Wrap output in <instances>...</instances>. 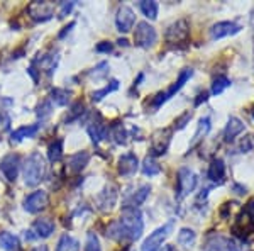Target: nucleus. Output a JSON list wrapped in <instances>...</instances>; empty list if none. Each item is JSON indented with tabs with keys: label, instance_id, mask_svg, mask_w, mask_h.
Here are the masks:
<instances>
[{
	"label": "nucleus",
	"instance_id": "obj_19",
	"mask_svg": "<svg viewBox=\"0 0 254 251\" xmlns=\"http://www.w3.org/2000/svg\"><path fill=\"white\" fill-rule=\"evenodd\" d=\"M88 134L92 138V141L98 145L100 141H104L105 138L109 136V126L102 121V117L98 116V121H93L92 124L88 126Z\"/></svg>",
	"mask_w": 254,
	"mask_h": 251
},
{
	"label": "nucleus",
	"instance_id": "obj_29",
	"mask_svg": "<svg viewBox=\"0 0 254 251\" xmlns=\"http://www.w3.org/2000/svg\"><path fill=\"white\" fill-rule=\"evenodd\" d=\"M139 9H141V12L147 19L154 20L158 17L159 7H158V2H154V0H142V2L139 3Z\"/></svg>",
	"mask_w": 254,
	"mask_h": 251
},
{
	"label": "nucleus",
	"instance_id": "obj_40",
	"mask_svg": "<svg viewBox=\"0 0 254 251\" xmlns=\"http://www.w3.org/2000/svg\"><path fill=\"white\" fill-rule=\"evenodd\" d=\"M73 7H75V2H61V10H60V15H58V17H60V19L66 17L69 12H71Z\"/></svg>",
	"mask_w": 254,
	"mask_h": 251
},
{
	"label": "nucleus",
	"instance_id": "obj_3",
	"mask_svg": "<svg viewBox=\"0 0 254 251\" xmlns=\"http://www.w3.org/2000/svg\"><path fill=\"white\" fill-rule=\"evenodd\" d=\"M171 138H173V129L171 127H161V129L154 131L151 136V155L161 156L165 155L170 148Z\"/></svg>",
	"mask_w": 254,
	"mask_h": 251
},
{
	"label": "nucleus",
	"instance_id": "obj_10",
	"mask_svg": "<svg viewBox=\"0 0 254 251\" xmlns=\"http://www.w3.org/2000/svg\"><path fill=\"white\" fill-rule=\"evenodd\" d=\"M48 205H49V195L44 190H36L24 199V211H27L29 214H38L41 211H44Z\"/></svg>",
	"mask_w": 254,
	"mask_h": 251
},
{
	"label": "nucleus",
	"instance_id": "obj_20",
	"mask_svg": "<svg viewBox=\"0 0 254 251\" xmlns=\"http://www.w3.org/2000/svg\"><path fill=\"white\" fill-rule=\"evenodd\" d=\"M88 160H90V155L87 151H78V153L71 155L68 158V170L71 171V173H80L88 165Z\"/></svg>",
	"mask_w": 254,
	"mask_h": 251
},
{
	"label": "nucleus",
	"instance_id": "obj_5",
	"mask_svg": "<svg viewBox=\"0 0 254 251\" xmlns=\"http://www.w3.org/2000/svg\"><path fill=\"white\" fill-rule=\"evenodd\" d=\"M158 41L156 29L149 22H137L136 31H134V43L139 48H151Z\"/></svg>",
	"mask_w": 254,
	"mask_h": 251
},
{
	"label": "nucleus",
	"instance_id": "obj_43",
	"mask_svg": "<svg viewBox=\"0 0 254 251\" xmlns=\"http://www.w3.org/2000/svg\"><path fill=\"white\" fill-rule=\"evenodd\" d=\"M71 27H75V22H69V24H68V26H66V27H64V29H63V31H61V32H60V38H64V36H66V34H68V32H69V31H71Z\"/></svg>",
	"mask_w": 254,
	"mask_h": 251
},
{
	"label": "nucleus",
	"instance_id": "obj_44",
	"mask_svg": "<svg viewBox=\"0 0 254 251\" xmlns=\"http://www.w3.org/2000/svg\"><path fill=\"white\" fill-rule=\"evenodd\" d=\"M207 98H208V93H207V92L200 93V95H198V98H196V100H195V105H200V104H202V102H205Z\"/></svg>",
	"mask_w": 254,
	"mask_h": 251
},
{
	"label": "nucleus",
	"instance_id": "obj_37",
	"mask_svg": "<svg viewBox=\"0 0 254 251\" xmlns=\"http://www.w3.org/2000/svg\"><path fill=\"white\" fill-rule=\"evenodd\" d=\"M51 98H53V102L55 104H58V105H66L68 104V100H69V92L68 90H64V88H55L51 92Z\"/></svg>",
	"mask_w": 254,
	"mask_h": 251
},
{
	"label": "nucleus",
	"instance_id": "obj_22",
	"mask_svg": "<svg viewBox=\"0 0 254 251\" xmlns=\"http://www.w3.org/2000/svg\"><path fill=\"white\" fill-rule=\"evenodd\" d=\"M207 175H208V178H210L212 182H215L219 185L224 183V178H225V163H224V160H220V158L212 160Z\"/></svg>",
	"mask_w": 254,
	"mask_h": 251
},
{
	"label": "nucleus",
	"instance_id": "obj_21",
	"mask_svg": "<svg viewBox=\"0 0 254 251\" xmlns=\"http://www.w3.org/2000/svg\"><path fill=\"white\" fill-rule=\"evenodd\" d=\"M39 124H29V126H20L15 131H12L10 134V141L12 143H20L27 138H34L39 131Z\"/></svg>",
	"mask_w": 254,
	"mask_h": 251
},
{
	"label": "nucleus",
	"instance_id": "obj_18",
	"mask_svg": "<svg viewBox=\"0 0 254 251\" xmlns=\"http://www.w3.org/2000/svg\"><path fill=\"white\" fill-rule=\"evenodd\" d=\"M149 192H151L149 185H141V187L137 188V192H134L132 195H129L124 200V209H137L139 205L147 199Z\"/></svg>",
	"mask_w": 254,
	"mask_h": 251
},
{
	"label": "nucleus",
	"instance_id": "obj_42",
	"mask_svg": "<svg viewBox=\"0 0 254 251\" xmlns=\"http://www.w3.org/2000/svg\"><path fill=\"white\" fill-rule=\"evenodd\" d=\"M38 109H39V112H38L39 116H49V112H51V104H49V100H44Z\"/></svg>",
	"mask_w": 254,
	"mask_h": 251
},
{
	"label": "nucleus",
	"instance_id": "obj_24",
	"mask_svg": "<svg viewBox=\"0 0 254 251\" xmlns=\"http://www.w3.org/2000/svg\"><path fill=\"white\" fill-rule=\"evenodd\" d=\"M244 131V122L239 117H231L224 129V138L225 141H232L236 136H239Z\"/></svg>",
	"mask_w": 254,
	"mask_h": 251
},
{
	"label": "nucleus",
	"instance_id": "obj_33",
	"mask_svg": "<svg viewBox=\"0 0 254 251\" xmlns=\"http://www.w3.org/2000/svg\"><path fill=\"white\" fill-rule=\"evenodd\" d=\"M141 170H142V173H144L146 176H154V175H158L159 171H161V167L158 165V162H154L153 156H147L144 162H142Z\"/></svg>",
	"mask_w": 254,
	"mask_h": 251
},
{
	"label": "nucleus",
	"instance_id": "obj_13",
	"mask_svg": "<svg viewBox=\"0 0 254 251\" xmlns=\"http://www.w3.org/2000/svg\"><path fill=\"white\" fill-rule=\"evenodd\" d=\"M241 31V26L236 22H231V20H222V22H217L212 26L210 29V38L217 41L222 38H229V36H234Z\"/></svg>",
	"mask_w": 254,
	"mask_h": 251
},
{
	"label": "nucleus",
	"instance_id": "obj_15",
	"mask_svg": "<svg viewBox=\"0 0 254 251\" xmlns=\"http://www.w3.org/2000/svg\"><path fill=\"white\" fill-rule=\"evenodd\" d=\"M139 168V160L134 153H126L119 158L117 170L122 176H132Z\"/></svg>",
	"mask_w": 254,
	"mask_h": 251
},
{
	"label": "nucleus",
	"instance_id": "obj_8",
	"mask_svg": "<svg viewBox=\"0 0 254 251\" xmlns=\"http://www.w3.org/2000/svg\"><path fill=\"white\" fill-rule=\"evenodd\" d=\"M188 36H190V24H188L185 19H180V20H175L173 24L168 26L165 38H166L168 43L178 44V43L187 41Z\"/></svg>",
	"mask_w": 254,
	"mask_h": 251
},
{
	"label": "nucleus",
	"instance_id": "obj_46",
	"mask_svg": "<svg viewBox=\"0 0 254 251\" xmlns=\"http://www.w3.org/2000/svg\"><path fill=\"white\" fill-rule=\"evenodd\" d=\"M163 251H176L175 246H171V245H166L165 248H163Z\"/></svg>",
	"mask_w": 254,
	"mask_h": 251
},
{
	"label": "nucleus",
	"instance_id": "obj_30",
	"mask_svg": "<svg viewBox=\"0 0 254 251\" xmlns=\"http://www.w3.org/2000/svg\"><path fill=\"white\" fill-rule=\"evenodd\" d=\"M196 240V234L193 229H188V228H182L178 233V245L183 246V248H190L191 245Z\"/></svg>",
	"mask_w": 254,
	"mask_h": 251
},
{
	"label": "nucleus",
	"instance_id": "obj_27",
	"mask_svg": "<svg viewBox=\"0 0 254 251\" xmlns=\"http://www.w3.org/2000/svg\"><path fill=\"white\" fill-rule=\"evenodd\" d=\"M80 250V243L71 238L69 234H63L58 240L56 245V251H78Z\"/></svg>",
	"mask_w": 254,
	"mask_h": 251
},
{
	"label": "nucleus",
	"instance_id": "obj_25",
	"mask_svg": "<svg viewBox=\"0 0 254 251\" xmlns=\"http://www.w3.org/2000/svg\"><path fill=\"white\" fill-rule=\"evenodd\" d=\"M191 75H193V70H191V68H185V70H182V73H180L178 80H176L175 84L171 85V87L168 88L166 92H165V97H166V100H168V98H171V97H173L175 93L178 92V90H182V87H183V85L187 84L188 80H190V78H191Z\"/></svg>",
	"mask_w": 254,
	"mask_h": 251
},
{
	"label": "nucleus",
	"instance_id": "obj_41",
	"mask_svg": "<svg viewBox=\"0 0 254 251\" xmlns=\"http://www.w3.org/2000/svg\"><path fill=\"white\" fill-rule=\"evenodd\" d=\"M97 51L98 53H112V49H114V44L112 43H109V41H102V43H98L97 44Z\"/></svg>",
	"mask_w": 254,
	"mask_h": 251
},
{
	"label": "nucleus",
	"instance_id": "obj_34",
	"mask_svg": "<svg viewBox=\"0 0 254 251\" xmlns=\"http://www.w3.org/2000/svg\"><path fill=\"white\" fill-rule=\"evenodd\" d=\"M208 131H210V119H208V117L200 119L198 127H196V133L193 134V141H191V146H195L196 143H198L200 139L203 138V136H207Z\"/></svg>",
	"mask_w": 254,
	"mask_h": 251
},
{
	"label": "nucleus",
	"instance_id": "obj_14",
	"mask_svg": "<svg viewBox=\"0 0 254 251\" xmlns=\"http://www.w3.org/2000/svg\"><path fill=\"white\" fill-rule=\"evenodd\" d=\"M117 202V188L114 185H107L97 197V204H98V209L104 212L107 211H112L114 205Z\"/></svg>",
	"mask_w": 254,
	"mask_h": 251
},
{
	"label": "nucleus",
	"instance_id": "obj_26",
	"mask_svg": "<svg viewBox=\"0 0 254 251\" xmlns=\"http://www.w3.org/2000/svg\"><path fill=\"white\" fill-rule=\"evenodd\" d=\"M19 238L12 233H2L0 234V248L5 251H19Z\"/></svg>",
	"mask_w": 254,
	"mask_h": 251
},
{
	"label": "nucleus",
	"instance_id": "obj_35",
	"mask_svg": "<svg viewBox=\"0 0 254 251\" xmlns=\"http://www.w3.org/2000/svg\"><path fill=\"white\" fill-rule=\"evenodd\" d=\"M229 87H231V80L225 75H219L214 80V84H212V95H220Z\"/></svg>",
	"mask_w": 254,
	"mask_h": 251
},
{
	"label": "nucleus",
	"instance_id": "obj_31",
	"mask_svg": "<svg viewBox=\"0 0 254 251\" xmlns=\"http://www.w3.org/2000/svg\"><path fill=\"white\" fill-rule=\"evenodd\" d=\"M117 88H119V80H110V82H109V85H105L104 88L95 90V92L92 93V100H93V102H100L102 98L107 97L109 93L116 92Z\"/></svg>",
	"mask_w": 254,
	"mask_h": 251
},
{
	"label": "nucleus",
	"instance_id": "obj_47",
	"mask_svg": "<svg viewBox=\"0 0 254 251\" xmlns=\"http://www.w3.org/2000/svg\"><path fill=\"white\" fill-rule=\"evenodd\" d=\"M119 44H121V46H127V41L126 39H119Z\"/></svg>",
	"mask_w": 254,
	"mask_h": 251
},
{
	"label": "nucleus",
	"instance_id": "obj_32",
	"mask_svg": "<svg viewBox=\"0 0 254 251\" xmlns=\"http://www.w3.org/2000/svg\"><path fill=\"white\" fill-rule=\"evenodd\" d=\"M110 134H112L114 141L117 145H126L127 143V131L124 124H121V122H116V124L110 126Z\"/></svg>",
	"mask_w": 254,
	"mask_h": 251
},
{
	"label": "nucleus",
	"instance_id": "obj_38",
	"mask_svg": "<svg viewBox=\"0 0 254 251\" xmlns=\"http://www.w3.org/2000/svg\"><path fill=\"white\" fill-rule=\"evenodd\" d=\"M85 251H102L100 250V243H98V238L93 233L88 234L87 245H85Z\"/></svg>",
	"mask_w": 254,
	"mask_h": 251
},
{
	"label": "nucleus",
	"instance_id": "obj_36",
	"mask_svg": "<svg viewBox=\"0 0 254 251\" xmlns=\"http://www.w3.org/2000/svg\"><path fill=\"white\" fill-rule=\"evenodd\" d=\"M83 110H85V104H83V102H75V104L71 105V109H69L68 116L64 117V122H66V124H69V122L76 121L78 117H81Z\"/></svg>",
	"mask_w": 254,
	"mask_h": 251
},
{
	"label": "nucleus",
	"instance_id": "obj_28",
	"mask_svg": "<svg viewBox=\"0 0 254 251\" xmlns=\"http://www.w3.org/2000/svg\"><path fill=\"white\" fill-rule=\"evenodd\" d=\"M63 139H55L51 145L48 146V158L51 163H58L63 158Z\"/></svg>",
	"mask_w": 254,
	"mask_h": 251
},
{
	"label": "nucleus",
	"instance_id": "obj_4",
	"mask_svg": "<svg viewBox=\"0 0 254 251\" xmlns=\"http://www.w3.org/2000/svg\"><path fill=\"white\" fill-rule=\"evenodd\" d=\"M171 229H173V221L166 222L165 226H161V228H158L156 231H153L146 238V241L142 243L141 251H159L165 240L170 236Z\"/></svg>",
	"mask_w": 254,
	"mask_h": 251
},
{
	"label": "nucleus",
	"instance_id": "obj_12",
	"mask_svg": "<svg viewBox=\"0 0 254 251\" xmlns=\"http://www.w3.org/2000/svg\"><path fill=\"white\" fill-rule=\"evenodd\" d=\"M134 24H136V14H134V10L127 5H122L121 9L117 10V15H116L117 29L121 32H129L134 27Z\"/></svg>",
	"mask_w": 254,
	"mask_h": 251
},
{
	"label": "nucleus",
	"instance_id": "obj_1",
	"mask_svg": "<svg viewBox=\"0 0 254 251\" xmlns=\"http://www.w3.org/2000/svg\"><path fill=\"white\" fill-rule=\"evenodd\" d=\"M144 222L137 209H124L121 219L114 221L107 229V236L116 241H136L141 238Z\"/></svg>",
	"mask_w": 254,
	"mask_h": 251
},
{
	"label": "nucleus",
	"instance_id": "obj_2",
	"mask_svg": "<svg viewBox=\"0 0 254 251\" xmlns=\"http://www.w3.org/2000/svg\"><path fill=\"white\" fill-rule=\"evenodd\" d=\"M24 182L27 187H36L44 180L46 176V160L43 158V155L34 151L27 156V160L24 162Z\"/></svg>",
	"mask_w": 254,
	"mask_h": 251
},
{
	"label": "nucleus",
	"instance_id": "obj_23",
	"mask_svg": "<svg viewBox=\"0 0 254 251\" xmlns=\"http://www.w3.org/2000/svg\"><path fill=\"white\" fill-rule=\"evenodd\" d=\"M32 65H39V72H46L48 77L53 75L56 65H58V56L56 55H39V58L32 61Z\"/></svg>",
	"mask_w": 254,
	"mask_h": 251
},
{
	"label": "nucleus",
	"instance_id": "obj_39",
	"mask_svg": "<svg viewBox=\"0 0 254 251\" xmlns=\"http://www.w3.org/2000/svg\"><path fill=\"white\" fill-rule=\"evenodd\" d=\"M191 119V112L190 110H187V112H183L180 117H176V121H175V127L176 129H183L187 124H188V121Z\"/></svg>",
	"mask_w": 254,
	"mask_h": 251
},
{
	"label": "nucleus",
	"instance_id": "obj_45",
	"mask_svg": "<svg viewBox=\"0 0 254 251\" xmlns=\"http://www.w3.org/2000/svg\"><path fill=\"white\" fill-rule=\"evenodd\" d=\"M32 251H49V250H48V246L41 245V246H36V248H34V250H32Z\"/></svg>",
	"mask_w": 254,
	"mask_h": 251
},
{
	"label": "nucleus",
	"instance_id": "obj_6",
	"mask_svg": "<svg viewBox=\"0 0 254 251\" xmlns=\"http://www.w3.org/2000/svg\"><path fill=\"white\" fill-rule=\"evenodd\" d=\"M253 205L254 202H249V205L239 214V217H237L234 226H232V233H234L237 238H241V240H244V238L248 236V234H251V231L254 229Z\"/></svg>",
	"mask_w": 254,
	"mask_h": 251
},
{
	"label": "nucleus",
	"instance_id": "obj_16",
	"mask_svg": "<svg viewBox=\"0 0 254 251\" xmlns=\"http://www.w3.org/2000/svg\"><path fill=\"white\" fill-rule=\"evenodd\" d=\"M205 251H237L232 241L220 234H214L205 243Z\"/></svg>",
	"mask_w": 254,
	"mask_h": 251
},
{
	"label": "nucleus",
	"instance_id": "obj_9",
	"mask_svg": "<svg viewBox=\"0 0 254 251\" xmlns=\"http://www.w3.org/2000/svg\"><path fill=\"white\" fill-rule=\"evenodd\" d=\"M27 14L36 22H46L55 15V3L51 2H32L27 5Z\"/></svg>",
	"mask_w": 254,
	"mask_h": 251
},
{
	"label": "nucleus",
	"instance_id": "obj_11",
	"mask_svg": "<svg viewBox=\"0 0 254 251\" xmlns=\"http://www.w3.org/2000/svg\"><path fill=\"white\" fill-rule=\"evenodd\" d=\"M19 168H20V158L19 155H7L5 158L0 162V171L3 173L9 182H15L19 175Z\"/></svg>",
	"mask_w": 254,
	"mask_h": 251
},
{
	"label": "nucleus",
	"instance_id": "obj_48",
	"mask_svg": "<svg viewBox=\"0 0 254 251\" xmlns=\"http://www.w3.org/2000/svg\"><path fill=\"white\" fill-rule=\"evenodd\" d=\"M253 117H254V110H253Z\"/></svg>",
	"mask_w": 254,
	"mask_h": 251
},
{
	"label": "nucleus",
	"instance_id": "obj_7",
	"mask_svg": "<svg viewBox=\"0 0 254 251\" xmlns=\"http://www.w3.org/2000/svg\"><path fill=\"white\" fill-rule=\"evenodd\" d=\"M196 187V175L188 168H182L176 178V199H183Z\"/></svg>",
	"mask_w": 254,
	"mask_h": 251
},
{
	"label": "nucleus",
	"instance_id": "obj_17",
	"mask_svg": "<svg viewBox=\"0 0 254 251\" xmlns=\"http://www.w3.org/2000/svg\"><path fill=\"white\" fill-rule=\"evenodd\" d=\"M32 233H36V238H49L55 233V222L49 217H39L32 224Z\"/></svg>",
	"mask_w": 254,
	"mask_h": 251
}]
</instances>
